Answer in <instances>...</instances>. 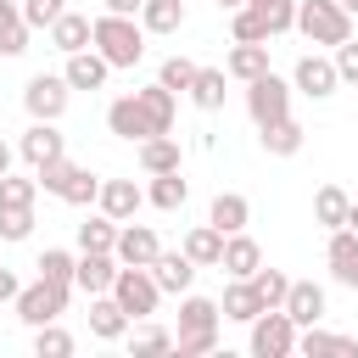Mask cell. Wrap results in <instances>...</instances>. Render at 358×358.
<instances>
[{
    "instance_id": "14",
    "label": "cell",
    "mask_w": 358,
    "mask_h": 358,
    "mask_svg": "<svg viewBox=\"0 0 358 358\" xmlns=\"http://www.w3.org/2000/svg\"><path fill=\"white\" fill-rule=\"evenodd\" d=\"M45 34H50V50L73 56V50H90V45H95V17H84V11H62Z\"/></svg>"
},
{
    "instance_id": "53",
    "label": "cell",
    "mask_w": 358,
    "mask_h": 358,
    "mask_svg": "<svg viewBox=\"0 0 358 358\" xmlns=\"http://www.w3.org/2000/svg\"><path fill=\"white\" fill-rule=\"evenodd\" d=\"M341 6H347V11H352V17H358V0H341Z\"/></svg>"
},
{
    "instance_id": "15",
    "label": "cell",
    "mask_w": 358,
    "mask_h": 358,
    "mask_svg": "<svg viewBox=\"0 0 358 358\" xmlns=\"http://www.w3.org/2000/svg\"><path fill=\"white\" fill-rule=\"evenodd\" d=\"M95 207L106 213V218H117V224H129L140 207H145V190L134 185V179H101V196H95Z\"/></svg>"
},
{
    "instance_id": "45",
    "label": "cell",
    "mask_w": 358,
    "mask_h": 358,
    "mask_svg": "<svg viewBox=\"0 0 358 358\" xmlns=\"http://www.w3.org/2000/svg\"><path fill=\"white\" fill-rule=\"evenodd\" d=\"M34 235V207H0V241H28Z\"/></svg>"
},
{
    "instance_id": "30",
    "label": "cell",
    "mask_w": 358,
    "mask_h": 358,
    "mask_svg": "<svg viewBox=\"0 0 358 358\" xmlns=\"http://www.w3.org/2000/svg\"><path fill=\"white\" fill-rule=\"evenodd\" d=\"M28 17H22V6L17 0H0V56H22L28 50Z\"/></svg>"
},
{
    "instance_id": "46",
    "label": "cell",
    "mask_w": 358,
    "mask_h": 358,
    "mask_svg": "<svg viewBox=\"0 0 358 358\" xmlns=\"http://www.w3.org/2000/svg\"><path fill=\"white\" fill-rule=\"evenodd\" d=\"M62 11H67V0H22V17H28V28H50Z\"/></svg>"
},
{
    "instance_id": "4",
    "label": "cell",
    "mask_w": 358,
    "mask_h": 358,
    "mask_svg": "<svg viewBox=\"0 0 358 358\" xmlns=\"http://www.w3.org/2000/svg\"><path fill=\"white\" fill-rule=\"evenodd\" d=\"M252 336H246V347H252V358H291L296 352V319L285 313V308H263L252 324H246Z\"/></svg>"
},
{
    "instance_id": "20",
    "label": "cell",
    "mask_w": 358,
    "mask_h": 358,
    "mask_svg": "<svg viewBox=\"0 0 358 358\" xmlns=\"http://www.w3.org/2000/svg\"><path fill=\"white\" fill-rule=\"evenodd\" d=\"M62 73H67V84H73V90H101V84L112 78V62H106V56L90 45V50H73Z\"/></svg>"
},
{
    "instance_id": "12",
    "label": "cell",
    "mask_w": 358,
    "mask_h": 358,
    "mask_svg": "<svg viewBox=\"0 0 358 358\" xmlns=\"http://www.w3.org/2000/svg\"><path fill=\"white\" fill-rule=\"evenodd\" d=\"M324 263H330V280L336 285H347V291H358V229H330V241H324Z\"/></svg>"
},
{
    "instance_id": "17",
    "label": "cell",
    "mask_w": 358,
    "mask_h": 358,
    "mask_svg": "<svg viewBox=\"0 0 358 358\" xmlns=\"http://www.w3.org/2000/svg\"><path fill=\"white\" fill-rule=\"evenodd\" d=\"M229 280H252L257 268H263V246L246 235V229H235V235H224V263H218Z\"/></svg>"
},
{
    "instance_id": "2",
    "label": "cell",
    "mask_w": 358,
    "mask_h": 358,
    "mask_svg": "<svg viewBox=\"0 0 358 358\" xmlns=\"http://www.w3.org/2000/svg\"><path fill=\"white\" fill-rule=\"evenodd\" d=\"M296 34L308 39V45H341V39H352V11L341 6V0H296Z\"/></svg>"
},
{
    "instance_id": "38",
    "label": "cell",
    "mask_w": 358,
    "mask_h": 358,
    "mask_svg": "<svg viewBox=\"0 0 358 358\" xmlns=\"http://www.w3.org/2000/svg\"><path fill=\"white\" fill-rule=\"evenodd\" d=\"M129 352H134V358H162V352H173V330H162V324H140V330L129 336Z\"/></svg>"
},
{
    "instance_id": "41",
    "label": "cell",
    "mask_w": 358,
    "mask_h": 358,
    "mask_svg": "<svg viewBox=\"0 0 358 358\" xmlns=\"http://www.w3.org/2000/svg\"><path fill=\"white\" fill-rule=\"evenodd\" d=\"M34 196H39V179L0 173V207H34Z\"/></svg>"
},
{
    "instance_id": "25",
    "label": "cell",
    "mask_w": 358,
    "mask_h": 358,
    "mask_svg": "<svg viewBox=\"0 0 358 358\" xmlns=\"http://www.w3.org/2000/svg\"><path fill=\"white\" fill-rule=\"evenodd\" d=\"M347 213H352V196H347L341 185H319V190H313V224H319V229H341Z\"/></svg>"
},
{
    "instance_id": "19",
    "label": "cell",
    "mask_w": 358,
    "mask_h": 358,
    "mask_svg": "<svg viewBox=\"0 0 358 358\" xmlns=\"http://www.w3.org/2000/svg\"><path fill=\"white\" fill-rule=\"evenodd\" d=\"M151 274H157L162 296H185V291H190V280H196V263H190V252L179 246V252H157Z\"/></svg>"
},
{
    "instance_id": "39",
    "label": "cell",
    "mask_w": 358,
    "mask_h": 358,
    "mask_svg": "<svg viewBox=\"0 0 358 358\" xmlns=\"http://www.w3.org/2000/svg\"><path fill=\"white\" fill-rule=\"evenodd\" d=\"M252 285H257L263 308H285V296H291V274H285V268H257Z\"/></svg>"
},
{
    "instance_id": "11",
    "label": "cell",
    "mask_w": 358,
    "mask_h": 358,
    "mask_svg": "<svg viewBox=\"0 0 358 358\" xmlns=\"http://www.w3.org/2000/svg\"><path fill=\"white\" fill-rule=\"evenodd\" d=\"M106 129H112L117 140H134V145L157 134V123H151V112L140 106V95H117V101L106 106Z\"/></svg>"
},
{
    "instance_id": "42",
    "label": "cell",
    "mask_w": 358,
    "mask_h": 358,
    "mask_svg": "<svg viewBox=\"0 0 358 358\" xmlns=\"http://www.w3.org/2000/svg\"><path fill=\"white\" fill-rule=\"evenodd\" d=\"M246 6L263 11L268 34H291V28H296V0H246Z\"/></svg>"
},
{
    "instance_id": "51",
    "label": "cell",
    "mask_w": 358,
    "mask_h": 358,
    "mask_svg": "<svg viewBox=\"0 0 358 358\" xmlns=\"http://www.w3.org/2000/svg\"><path fill=\"white\" fill-rule=\"evenodd\" d=\"M347 229H358V201H352V213H347Z\"/></svg>"
},
{
    "instance_id": "27",
    "label": "cell",
    "mask_w": 358,
    "mask_h": 358,
    "mask_svg": "<svg viewBox=\"0 0 358 358\" xmlns=\"http://www.w3.org/2000/svg\"><path fill=\"white\" fill-rule=\"evenodd\" d=\"M218 308H224V319H235V324H252V319L263 313V296H257V285H252V280H229Z\"/></svg>"
},
{
    "instance_id": "3",
    "label": "cell",
    "mask_w": 358,
    "mask_h": 358,
    "mask_svg": "<svg viewBox=\"0 0 358 358\" xmlns=\"http://www.w3.org/2000/svg\"><path fill=\"white\" fill-rule=\"evenodd\" d=\"M34 179H39L45 196H56V201H67V207H95V196H101V179H95L90 168L67 162V157H56L50 168H39Z\"/></svg>"
},
{
    "instance_id": "21",
    "label": "cell",
    "mask_w": 358,
    "mask_h": 358,
    "mask_svg": "<svg viewBox=\"0 0 358 358\" xmlns=\"http://www.w3.org/2000/svg\"><path fill=\"white\" fill-rule=\"evenodd\" d=\"M207 224H213V229H224V235H235V229H246V224H252V201H246L241 190H218V196H213V207H207Z\"/></svg>"
},
{
    "instance_id": "18",
    "label": "cell",
    "mask_w": 358,
    "mask_h": 358,
    "mask_svg": "<svg viewBox=\"0 0 358 358\" xmlns=\"http://www.w3.org/2000/svg\"><path fill=\"white\" fill-rule=\"evenodd\" d=\"M129 324H134V319L117 308V296H112V291L90 296V336H95V341H123V336H129Z\"/></svg>"
},
{
    "instance_id": "40",
    "label": "cell",
    "mask_w": 358,
    "mask_h": 358,
    "mask_svg": "<svg viewBox=\"0 0 358 358\" xmlns=\"http://www.w3.org/2000/svg\"><path fill=\"white\" fill-rule=\"evenodd\" d=\"M218 352V330H173V358H207Z\"/></svg>"
},
{
    "instance_id": "7",
    "label": "cell",
    "mask_w": 358,
    "mask_h": 358,
    "mask_svg": "<svg viewBox=\"0 0 358 358\" xmlns=\"http://www.w3.org/2000/svg\"><path fill=\"white\" fill-rule=\"evenodd\" d=\"M67 296H73V291H62V285H50V280L39 274L34 285H22V291H17V319H22L28 330L56 324V319L67 313Z\"/></svg>"
},
{
    "instance_id": "13",
    "label": "cell",
    "mask_w": 358,
    "mask_h": 358,
    "mask_svg": "<svg viewBox=\"0 0 358 358\" xmlns=\"http://www.w3.org/2000/svg\"><path fill=\"white\" fill-rule=\"evenodd\" d=\"M117 252H78V268H73V285L84 291V296H101V291H112V280H117Z\"/></svg>"
},
{
    "instance_id": "10",
    "label": "cell",
    "mask_w": 358,
    "mask_h": 358,
    "mask_svg": "<svg viewBox=\"0 0 358 358\" xmlns=\"http://www.w3.org/2000/svg\"><path fill=\"white\" fill-rule=\"evenodd\" d=\"M17 157L39 173V168H50L56 157H67V134H62L50 117H34V123L22 129V140H17Z\"/></svg>"
},
{
    "instance_id": "48",
    "label": "cell",
    "mask_w": 358,
    "mask_h": 358,
    "mask_svg": "<svg viewBox=\"0 0 358 358\" xmlns=\"http://www.w3.org/2000/svg\"><path fill=\"white\" fill-rule=\"evenodd\" d=\"M17 291H22V280L11 268H0V302H17Z\"/></svg>"
},
{
    "instance_id": "23",
    "label": "cell",
    "mask_w": 358,
    "mask_h": 358,
    "mask_svg": "<svg viewBox=\"0 0 358 358\" xmlns=\"http://www.w3.org/2000/svg\"><path fill=\"white\" fill-rule=\"evenodd\" d=\"M296 352H308V358H358V341H352V336H336V330L308 324V330L296 336Z\"/></svg>"
},
{
    "instance_id": "36",
    "label": "cell",
    "mask_w": 358,
    "mask_h": 358,
    "mask_svg": "<svg viewBox=\"0 0 358 358\" xmlns=\"http://www.w3.org/2000/svg\"><path fill=\"white\" fill-rule=\"evenodd\" d=\"M229 34H235L241 45H268V39H274L257 6H235V11H229Z\"/></svg>"
},
{
    "instance_id": "43",
    "label": "cell",
    "mask_w": 358,
    "mask_h": 358,
    "mask_svg": "<svg viewBox=\"0 0 358 358\" xmlns=\"http://www.w3.org/2000/svg\"><path fill=\"white\" fill-rule=\"evenodd\" d=\"M190 78H196V62H190V56H168V62L157 67V84H168L173 95H185V90H190Z\"/></svg>"
},
{
    "instance_id": "8",
    "label": "cell",
    "mask_w": 358,
    "mask_h": 358,
    "mask_svg": "<svg viewBox=\"0 0 358 358\" xmlns=\"http://www.w3.org/2000/svg\"><path fill=\"white\" fill-rule=\"evenodd\" d=\"M67 101H73L67 73H34V78L22 84V106H28V117H50V123H62Z\"/></svg>"
},
{
    "instance_id": "50",
    "label": "cell",
    "mask_w": 358,
    "mask_h": 358,
    "mask_svg": "<svg viewBox=\"0 0 358 358\" xmlns=\"http://www.w3.org/2000/svg\"><path fill=\"white\" fill-rule=\"evenodd\" d=\"M0 173H11V145L0 140Z\"/></svg>"
},
{
    "instance_id": "29",
    "label": "cell",
    "mask_w": 358,
    "mask_h": 358,
    "mask_svg": "<svg viewBox=\"0 0 358 358\" xmlns=\"http://www.w3.org/2000/svg\"><path fill=\"white\" fill-rule=\"evenodd\" d=\"M224 78H229L224 67H196V78H190V90H185L190 106H196V112H218V106H224Z\"/></svg>"
},
{
    "instance_id": "44",
    "label": "cell",
    "mask_w": 358,
    "mask_h": 358,
    "mask_svg": "<svg viewBox=\"0 0 358 358\" xmlns=\"http://www.w3.org/2000/svg\"><path fill=\"white\" fill-rule=\"evenodd\" d=\"M34 352H39V358H67V352H73V336H67L62 324H39V330H34Z\"/></svg>"
},
{
    "instance_id": "32",
    "label": "cell",
    "mask_w": 358,
    "mask_h": 358,
    "mask_svg": "<svg viewBox=\"0 0 358 358\" xmlns=\"http://www.w3.org/2000/svg\"><path fill=\"white\" fill-rule=\"evenodd\" d=\"M117 218H106V213H90L84 224H78V252H117Z\"/></svg>"
},
{
    "instance_id": "52",
    "label": "cell",
    "mask_w": 358,
    "mask_h": 358,
    "mask_svg": "<svg viewBox=\"0 0 358 358\" xmlns=\"http://www.w3.org/2000/svg\"><path fill=\"white\" fill-rule=\"evenodd\" d=\"M235 6H246V0H218V11H235Z\"/></svg>"
},
{
    "instance_id": "37",
    "label": "cell",
    "mask_w": 358,
    "mask_h": 358,
    "mask_svg": "<svg viewBox=\"0 0 358 358\" xmlns=\"http://www.w3.org/2000/svg\"><path fill=\"white\" fill-rule=\"evenodd\" d=\"M34 268H39V274H45L50 285H62V291H73V268H78V257H73L67 246H45Z\"/></svg>"
},
{
    "instance_id": "24",
    "label": "cell",
    "mask_w": 358,
    "mask_h": 358,
    "mask_svg": "<svg viewBox=\"0 0 358 358\" xmlns=\"http://www.w3.org/2000/svg\"><path fill=\"white\" fill-rule=\"evenodd\" d=\"M302 134H308V129H302L296 117H280V123H263V129H257V145H263L268 157H296V151H302Z\"/></svg>"
},
{
    "instance_id": "28",
    "label": "cell",
    "mask_w": 358,
    "mask_h": 358,
    "mask_svg": "<svg viewBox=\"0 0 358 358\" xmlns=\"http://www.w3.org/2000/svg\"><path fill=\"white\" fill-rule=\"evenodd\" d=\"M224 73H229L235 84H252V78H263V73H268V45H241V39H235V50H229Z\"/></svg>"
},
{
    "instance_id": "9",
    "label": "cell",
    "mask_w": 358,
    "mask_h": 358,
    "mask_svg": "<svg viewBox=\"0 0 358 358\" xmlns=\"http://www.w3.org/2000/svg\"><path fill=\"white\" fill-rule=\"evenodd\" d=\"M291 90H296V95H308V101H330V95L341 90L336 56H319V50L296 56V67H291Z\"/></svg>"
},
{
    "instance_id": "33",
    "label": "cell",
    "mask_w": 358,
    "mask_h": 358,
    "mask_svg": "<svg viewBox=\"0 0 358 358\" xmlns=\"http://www.w3.org/2000/svg\"><path fill=\"white\" fill-rule=\"evenodd\" d=\"M218 319H224V308L213 296H196V291L179 296V330H218Z\"/></svg>"
},
{
    "instance_id": "35",
    "label": "cell",
    "mask_w": 358,
    "mask_h": 358,
    "mask_svg": "<svg viewBox=\"0 0 358 358\" xmlns=\"http://www.w3.org/2000/svg\"><path fill=\"white\" fill-rule=\"evenodd\" d=\"M140 22H145V34H179L185 28V0H145Z\"/></svg>"
},
{
    "instance_id": "26",
    "label": "cell",
    "mask_w": 358,
    "mask_h": 358,
    "mask_svg": "<svg viewBox=\"0 0 358 358\" xmlns=\"http://www.w3.org/2000/svg\"><path fill=\"white\" fill-rule=\"evenodd\" d=\"M185 252H190L196 268H218V263H224V229H213V224L185 229Z\"/></svg>"
},
{
    "instance_id": "16",
    "label": "cell",
    "mask_w": 358,
    "mask_h": 358,
    "mask_svg": "<svg viewBox=\"0 0 358 358\" xmlns=\"http://www.w3.org/2000/svg\"><path fill=\"white\" fill-rule=\"evenodd\" d=\"M157 252H162V241H157V229L151 224H123L117 229V263H134V268H151L157 263Z\"/></svg>"
},
{
    "instance_id": "47",
    "label": "cell",
    "mask_w": 358,
    "mask_h": 358,
    "mask_svg": "<svg viewBox=\"0 0 358 358\" xmlns=\"http://www.w3.org/2000/svg\"><path fill=\"white\" fill-rule=\"evenodd\" d=\"M330 56H336V73H341V84H358V39H341Z\"/></svg>"
},
{
    "instance_id": "1",
    "label": "cell",
    "mask_w": 358,
    "mask_h": 358,
    "mask_svg": "<svg viewBox=\"0 0 358 358\" xmlns=\"http://www.w3.org/2000/svg\"><path fill=\"white\" fill-rule=\"evenodd\" d=\"M95 50L112 67H140L145 62V22L123 17V11H101L95 17Z\"/></svg>"
},
{
    "instance_id": "22",
    "label": "cell",
    "mask_w": 358,
    "mask_h": 358,
    "mask_svg": "<svg viewBox=\"0 0 358 358\" xmlns=\"http://www.w3.org/2000/svg\"><path fill=\"white\" fill-rule=\"evenodd\" d=\"M285 313L296 319V330H308V324H319V319H324V285H313V280H291V296H285Z\"/></svg>"
},
{
    "instance_id": "31",
    "label": "cell",
    "mask_w": 358,
    "mask_h": 358,
    "mask_svg": "<svg viewBox=\"0 0 358 358\" xmlns=\"http://www.w3.org/2000/svg\"><path fill=\"white\" fill-rule=\"evenodd\" d=\"M145 201L151 207H162V213H179L185 201H190V185H185V173L173 168V173H151V190H145Z\"/></svg>"
},
{
    "instance_id": "5",
    "label": "cell",
    "mask_w": 358,
    "mask_h": 358,
    "mask_svg": "<svg viewBox=\"0 0 358 358\" xmlns=\"http://www.w3.org/2000/svg\"><path fill=\"white\" fill-rule=\"evenodd\" d=\"M112 296H117V308H123L129 319H151V313H157V302H162V285H157V274H151V268L123 263V268H117V280H112Z\"/></svg>"
},
{
    "instance_id": "6",
    "label": "cell",
    "mask_w": 358,
    "mask_h": 358,
    "mask_svg": "<svg viewBox=\"0 0 358 358\" xmlns=\"http://www.w3.org/2000/svg\"><path fill=\"white\" fill-rule=\"evenodd\" d=\"M291 78H280L274 67L263 73V78H252L246 84V112H252V123L263 129V123H280V117H291Z\"/></svg>"
},
{
    "instance_id": "34",
    "label": "cell",
    "mask_w": 358,
    "mask_h": 358,
    "mask_svg": "<svg viewBox=\"0 0 358 358\" xmlns=\"http://www.w3.org/2000/svg\"><path fill=\"white\" fill-rule=\"evenodd\" d=\"M140 168H145V173H173V168H179V140H173V134L140 140Z\"/></svg>"
},
{
    "instance_id": "49",
    "label": "cell",
    "mask_w": 358,
    "mask_h": 358,
    "mask_svg": "<svg viewBox=\"0 0 358 358\" xmlns=\"http://www.w3.org/2000/svg\"><path fill=\"white\" fill-rule=\"evenodd\" d=\"M145 0H106V11H123V17H140Z\"/></svg>"
}]
</instances>
